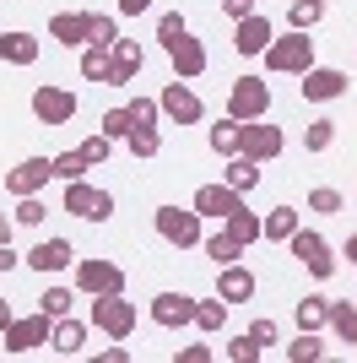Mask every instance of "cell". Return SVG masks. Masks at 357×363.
Here are the masks:
<instances>
[{"mask_svg":"<svg viewBox=\"0 0 357 363\" xmlns=\"http://www.w3.org/2000/svg\"><path fill=\"white\" fill-rule=\"evenodd\" d=\"M314 65V38L303 28H287V33H276L266 44V71H276V76H303Z\"/></svg>","mask_w":357,"mask_h":363,"instance_id":"cell-1","label":"cell"},{"mask_svg":"<svg viewBox=\"0 0 357 363\" xmlns=\"http://www.w3.org/2000/svg\"><path fill=\"white\" fill-rule=\"evenodd\" d=\"M206 217L195 212V206H157L152 212V228H157V239L174 244V250H200V239H206Z\"/></svg>","mask_w":357,"mask_h":363,"instance_id":"cell-2","label":"cell"},{"mask_svg":"<svg viewBox=\"0 0 357 363\" xmlns=\"http://www.w3.org/2000/svg\"><path fill=\"white\" fill-rule=\"evenodd\" d=\"M287 250H293V260L314 277V282H330V277H336V250H330L325 233H314V228H298L293 239H287Z\"/></svg>","mask_w":357,"mask_h":363,"instance_id":"cell-3","label":"cell"},{"mask_svg":"<svg viewBox=\"0 0 357 363\" xmlns=\"http://www.w3.org/2000/svg\"><path fill=\"white\" fill-rule=\"evenodd\" d=\"M60 212L81 217V223H108V217H114V196H108L103 184L71 179V184H65V196H60Z\"/></svg>","mask_w":357,"mask_h":363,"instance_id":"cell-4","label":"cell"},{"mask_svg":"<svg viewBox=\"0 0 357 363\" xmlns=\"http://www.w3.org/2000/svg\"><path fill=\"white\" fill-rule=\"evenodd\" d=\"M92 331H103L108 342H130V336H135V303L125 298V293L92 298Z\"/></svg>","mask_w":357,"mask_h":363,"instance_id":"cell-5","label":"cell"},{"mask_svg":"<svg viewBox=\"0 0 357 363\" xmlns=\"http://www.w3.org/2000/svg\"><path fill=\"white\" fill-rule=\"evenodd\" d=\"M227 114L233 120H266L271 114V82L266 76H238L227 87Z\"/></svg>","mask_w":357,"mask_h":363,"instance_id":"cell-6","label":"cell"},{"mask_svg":"<svg viewBox=\"0 0 357 363\" xmlns=\"http://www.w3.org/2000/svg\"><path fill=\"white\" fill-rule=\"evenodd\" d=\"M76 293H87V298H103V293H125V266L114 260L92 255V260H76Z\"/></svg>","mask_w":357,"mask_h":363,"instance_id":"cell-7","label":"cell"},{"mask_svg":"<svg viewBox=\"0 0 357 363\" xmlns=\"http://www.w3.org/2000/svg\"><path fill=\"white\" fill-rule=\"evenodd\" d=\"M282 147H287V136H282V125H271V120H244V130H238V152L254 157V163H276Z\"/></svg>","mask_w":357,"mask_h":363,"instance_id":"cell-8","label":"cell"},{"mask_svg":"<svg viewBox=\"0 0 357 363\" xmlns=\"http://www.w3.org/2000/svg\"><path fill=\"white\" fill-rule=\"evenodd\" d=\"M298 92H303V104H336V98L352 92V82H346V71L314 60L309 71H303V82H298Z\"/></svg>","mask_w":357,"mask_h":363,"instance_id":"cell-9","label":"cell"},{"mask_svg":"<svg viewBox=\"0 0 357 363\" xmlns=\"http://www.w3.org/2000/svg\"><path fill=\"white\" fill-rule=\"evenodd\" d=\"M28 108H33V120L38 125H71L76 120V92L71 87H33V98H28Z\"/></svg>","mask_w":357,"mask_h":363,"instance_id":"cell-10","label":"cell"},{"mask_svg":"<svg viewBox=\"0 0 357 363\" xmlns=\"http://www.w3.org/2000/svg\"><path fill=\"white\" fill-rule=\"evenodd\" d=\"M157 104H163V120H174V125H200V120H206V104H200L195 87H190V82H178V76L157 92Z\"/></svg>","mask_w":357,"mask_h":363,"instance_id":"cell-11","label":"cell"},{"mask_svg":"<svg viewBox=\"0 0 357 363\" xmlns=\"http://www.w3.org/2000/svg\"><path fill=\"white\" fill-rule=\"evenodd\" d=\"M55 179V157H22L16 168H6V196H38Z\"/></svg>","mask_w":357,"mask_h":363,"instance_id":"cell-12","label":"cell"},{"mask_svg":"<svg viewBox=\"0 0 357 363\" xmlns=\"http://www.w3.org/2000/svg\"><path fill=\"white\" fill-rule=\"evenodd\" d=\"M190 206H195L200 217H206V223H227V217H233L238 206H244V196H238L233 184H222V179H217V184H200Z\"/></svg>","mask_w":357,"mask_h":363,"instance_id":"cell-13","label":"cell"},{"mask_svg":"<svg viewBox=\"0 0 357 363\" xmlns=\"http://www.w3.org/2000/svg\"><path fill=\"white\" fill-rule=\"evenodd\" d=\"M49 331H55V320H49L44 309H38V315H28V320H11V325H6V352H11V358H22V352L44 347Z\"/></svg>","mask_w":357,"mask_h":363,"instance_id":"cell-14","label":"cell"},{"mask_svg":"<svg viewBox=\"0 0 357 363\" xmlns=\"http://www.w3.org/2000/svg\"><path fill=\"white\" fill-rule=\"evenodd\" d=\"M276 38V28H271L266 11H249L244 22H233V49L244 55V60H254V55H266V44Z\"/></svg>","mask_w":357,"mask_h":363,"instance_id":"cell-15","label":"cell"},{"mask_svg":"<svg viewBox=\"0 0 357 363\" xmlns=\"http://www.w3.org/2000/svg\"><path fill=\"white\" fill-rule=\"evenodd\" d=\"M22 266H33V272H71L76 266V244L71 239H38L28 250V255H22Z\"/></svg>","mask_w":357,"mask_h":363,"instance_id":"cell-16","label":"cell"},{"mask_svg":"<svg viewBox=\"0 0 357 363\" xmlns=\"http://www.w3.org/2000/svg\"><path fill=\"white\" fill-rule=\"evenodd\" d=\"M152 325H163V331L195 325V298L190 293H157V298H152Z\"/></svg>","mask_w":357,"mask_h":363,"instance_id":"cell-17","label":"cell"},{"mask_svg":"<svg viewBox=\"0 0 357 363\" xmlns=\"http://www.w3.org/2000/svg\"><path fill=\"white\" fill-rule=\"evenodd\" d=\"M168 60H174V76H178V82H195V76H206L211 55H206V44H200L195 33H184V38L168 49Z\"/></svg>","mask_w":357,"mask_h":363,"instance_id":"cell-18","label":"cell"},{"mask_svg":"<svg viewBox=\"0 0 357 363\" xmlns=\"http://www.w3.org/2000/svg\"><path fill=\"white\" fill-rule=\"evenodd\" d=\"M38 55H44V38L38 33H28V28H11V33H0V60L6 65H38Z\"/></svg>","mask_w":357,"mask_h":363,"instance_id":"cell-19","label":"cell"},{"mask_svg":"<svg viewBox=\"0 0 357 363\" xmlns=\"http://www.w3.org/2000/svg\"><path fill=\"white\" fill-rule=\"evenodd\" d=\"M217 298H227V309H233V303H249L254 298V272L249 266H217Z\"/></svg>","mask_w":357,"mask_h":363,"instance_id":"cell-20","label":"cell"},{"mask_svg":"<svg viewBox=\"0 0 357 363\" xmlns=\"http://www.w3.org/2000/svg\"><path fill=\"white\" fill-rule=\"evenodd\" d=\"M87 336H92V325H87V320L65 315V320H55V331H49V347H55L60 358H76V352L87 347Z\"/></svg>","mask_w":357,"mask_h":363,"instance_id":"cell-21","label":"cell"},{"mask_svg":"<svg viewBox=\"0 0 357 363\" xmlns=\"http://www.w3.org/2000/svg\"><path fill=\"white\" fill-rule=\"evenodd\" d=\"M298 228H303V212H298V206H271V212L260 217V239L266 244H287Z\"/></svg>","mask_w":357,"mask_h":363,"instance_id":"cell-22","label":"cell"},{"mask_svg":"<svg viewBox=\"0 0 357 363\" xmlns=\"http://www.w3.org/2000/svg\"><path fill=\"white\" fill-rule=\"evenodd\" d=\"M49 38L65 49H87V11H55L49 16Z\"/></svg>","mask_w":357,"mask_h":363,"instance_id":"cell-23","label":"cell"},{"mask_svg":"<svg viewBox=\"0 0 357 363\" xmlns=\"http://www.w3.org/2000/svg\"><path fill=\"white\" fill-rule=\"evenodd\" d=\"M141 65H147V49L135 44V38H119L114 44V87H135Z\"/></svg>","mask_w":357,"mask_h":363,"instance_id":"cell-24","label":"cell"},{"mask_svg":"<svg viewBox=\"0 0 357 363\" xmlns=\"http://www.w3.org/2000/svg\"><path fill=\"white\" fill-rule=\"evenodd\" d=\"M76 55H81V76H87V82H98V87H114V49L87 44V49H76Z\"/></svg>","mask_w":357,"mask_h":363,"instance_id":"cell-25","label":"cell"},{"mask_svg":"<svg viewBox=\"0 0 357 363\" xmlns=\"http://www.w3.org/2000/svg\"><path fill=\"white\" fill-rule=\"evenodd\" d=\"M260 174H266V163H254V157H227V168H222V184H233L238 196H249L254 184H260Z\"/></svg>","mask_w":357,"mask_h":363,"instance_id":"cell-26","label":"cell"},{"mask_svg":"<svg viewBox=\"0 0 357 363\" xmlns=\"http://www.w3.org/2000/svg\"><path fill=\"white\" fill-rule=\"evenodd\" d=\"M336 342H346V347H357V303L346 298H330V325H325Z\"/></svg>","mask_w":357,"mask_h":363,"instance_id":"cell-27","label":"cell"},{"mask_svg":"<svg viewBox=\"0 0 357 363\" xmlns=\"http://www.w3.org/2000/svg\"><path fill=\"white\" fill-rule=\"evenodd\" d=\"M238 130H244V120H233V114H222V120L211 125L206 130V141H211V152H217V157H238Z\"/></svg>","mask_w":357,"mask_h":363,"instance_id":"cell-28","label":"cell"},{"mask_svg":"<svg viewBox=\"0 0 357 363\" xmlns=\"http://www.w3.org/2000/svg\"><path fill=\"white\" fill-rule=\"evenodd\" d=\"M293 320H298V331H325V325H330V298H319V293L298 298Z\"/></svg>","mask_w":357,"mask_h":363,"instance_id":"cell-29","label":"cell"},{"mask_svg":"<svg viewBox=\"0 0 357 363\" xmlns=\"http://www.w3.org/2000/svg\"><path fill=\"white\" fill-rule=\"evenodd\" d=\"M222 325H227V298H195V331L222 336Z\"/></svg>","mask_w":357,"mask_h":363,"instance_id":"cell-30","label":"cell"},{"mask_svg":"<svg viewBox=\"0 0 357 363\" xmlns=\"http://www.w3.org/2000/svg\"><path fill=\"white\" fill-rule=\"evenodd\" d=\"M200 250H206V255H211V266H233V260L244 255V244H238L233 233H227V228H217L211 239H200Z\"/></svg>","mask_w":357,"mask_h":363,"instance_id":"cell-31","label":"cell"},{"mask_svg":"<svg viewBox=\"0 0 357 363\" xmlns=\"http://www.w3.org/2000/svg\"><path fill=\"white\" fill-rule=\"evenodd\" d=\"M87 44L114 49V44H119V16H108V11H87Z\"/></svg>","mask_w":357,"mask_h":363,"instance_id":"cell-32","label":"cell"},{"mask_svg":"<svg viewBox=\"0 0 357 363\" xmlns=\"http://www.w3.org/2000/svg\"><path fill=\"white\" fill-rule=\"evenodd\" d=\"M227 233H233L238 244H244V250H249V244H260V212H249V206H238L233 217H227Z\"/></svg>","mask_w":357,"mask_h":363,"instance_id":"cell-33","label":"cell"},{"mask_svg":"<svg viewBox=\"0 0 357 363\" xmlns=\"http://www.w3.org/2000/svg\"><path fill=\"white\" fill-rule=\"evenodd\" d=\"M319 22H325V0H293V6H287V28L314 33Z\"/></svg>","mask_w":357,"mask_h":363,"instance_id":"cell-34","label":"cell"},{"mask_svg":"<svg viewBox=\"0 0 357 363\" xmlns=\"http://www.w3.org/2000/svg\"><path fill=\"white\" fill-rule=\"evenodd\" d=\"M319 358H325L319 331H298V342H287V363H319Z\"/></svg>","mask_w":357,"mask_h":363,"instance_id":"cell-35","label":"cell"},{"mask_svg":"<svg viewBox=\"0 0 357 363\" xmlns=\"http://www.w3.org/2000/svg\"><path fill=\"white\" fill-rule=\"evenodd\" d=\"M87 157H81V147H71V152H55V179L60 184H71V179H87Z\"/></svg>","mask_w":357,"mask_h":363,"instance_id":"cell-36","label":"cell"},{"mask_svg":"<svg viewBox=\"0 0 357 363\" xmlns=\"http://www.w3.org/2000/svg\"><path fill=\"white\" fill-rule=\"evenodd\" d=\"M336 147V120H309L303 125V152H330Z\"/></svg>","mask_w":357,"mask_h":363,"instance_id":"cell-37","label":"cell"},{"mask_svg":"<svg viewBox=\"0 0 357 363\" xmlns=\"http://www.w3.org/2000/svg\"><path fill=\"white\" fill-rule=\"evenodd\" d=\"M222 358H227V363H260V358H266V347L244 331V336H233V342H222Z\"/></svg>","mask_w":357,"mask_h":363,"instance_id":"cell-38","label":"cell"},{"mask_svg":"<svg viewBox=\"0 0 357 363\" xmlns=\"http://www.w3.org/2000/svg\"><path fill=\"white\" fill-rule=\"evenodd\" d=\"M130 120H135V130H157V120H163V104H157V98H141V92H135L130 104Z\"/></svg>","mask_w":357,"mask_h":363,"instance_id":"cell-39","label":"cell"},{"mask_svg":"<svg viewBox=\"0 0 357 363\" xmlns=\"http://www.w3.org/2000/svg\"><path fill=\"white\" fill-rule=\"evenodd\" d=\"M125 147H130L135 163H147V157H157V152H163V130H130V136H125Z\"/></svg>","mask_w":357,"mask_h":363,"instance_id":"cell-40","label":"cell"},{"mask_svg":"<svg viewBox=\"0 0 357 363\" xmlns=\"http://www.w3.org/2000/svg\"><path fill=\"white\" fill-rule=\"evenodd\" d=\"M98 130H103L108 141H125L135 130V120H130V108L119 104V108H103V120H98Z\"/></svg>","mask_w":357,"mask_h":363,"instance_id":"cell-41","label":"cell"},{"mask_svg":"<svg viewBox=\"0 0 357 363\" xmlns=\"http://www.w3.org/2000/svg\"><path fill=\"white\" fill-rule=\"evenodd\" d=\"M184 33H190L184 11H163V16H157V44H163V49H174L178 38H184Z\"/></svg>","mask_w":357,"mask_h":363,"instance_id":"cell-42","label":"cell"},{"mask_svg":"<svg viewBox=\"0 0 357 363\" xmlns=\"http://www.w3.org/2000/svg\"><path fill=\"white\" fill-rule=\"evenodd\" d=\"M16 228H44V217H49V206L38 196H16Z\"/></svg>","mask_w":357,"mask_h":363,"instance_id":"cell-43","label":"cell"},{"mask_svg":"<svg viewBox=\"0 0 357 363\" xmlns=\"http://www.w3.org/2000/svg\"><path fill=\"white\" fill-rule=\"evenodd\" d=\"M346 201H341V190L336 184H319V190H309V212H319V217H336Z\"/></svg>","mask_w":357,"mask_h":363,"instance_id":"cell-44","label":"cell"},{"mask_svg":"<svg viewBox=\"0 0 357 363\" xmlns=\"http://www.w3.org/2000/svg\"><path fill=\"white\" fill-rule=\"evenodd\" d=\"M71 303H76V293H71V288H49L44 298H38V309H44L49 320H65V315H71Z\"/></svg>","mask_w":357,"mask_h":363,"instance_id":"cell-45","label":"cell"},{"mask_svg":"<svg viewBox=\"0 0 357 363\" xmlns=\"http://www.w3.org/2000/svg\"><path fill=\"white\" fill-rule=\"evenodd\" d=\"M108 152H114V141H108L103 130H98V136H87V141H81V157H87L92 168H98V163H108Z\"/></svg>","mask_w":357,"mask_h":363,"instance_id":"cell-46","label":"cell"},{"mask_svg":"<svg viewBox=\"0 0 357 363\" xmlns=\"http://www.w3.org/2000/svg\"><path fill=\"white\" fill-rule=\"evenodd\" d=\"M211 358H217V347H206V342H184L174 352V363H211Z\"/></svg>","mask_w":357,"mask_h":363,"instance_id":"cell-47","label":"cell"},{"mask_svg":"<svg viewBox=\"0 0 357 363\" xmlns=\"http://www.w3.org/2000/svg\"><path fill=\"white\" fill-rule=\"evenodd\" d=\"M249 336H254V342H260L266 352L276 347V342H282V331H276V320H271V315H266V320H254V325H249Z\"/></svg>","mask_w":357,"mask_h":363,"instance_id":"cell-48","label":"cell"},{"mask_svg":"<svg viewBox=\"0 0 357 363\" xmlns=\"http://www.w3.org/2000/svg\"><path fill=\"white\" fill-rule=\"evenodd\" d=\"M222 11L233 16V22H244L249 11H260V0H222Z\"/></svg>","mask_w":357,"mask_h":363,"instance_id":"cell-49","label":"cell"},{"mask_svg":"<svg viewBox=\"0 0 357 363\" xmlns=\"http://www.w3.org/2000/svg\"><path fill=\"white\" fill-rule=\"evenodd\" d=\"M16 266H22V255H16L11 244H0V277H6V272H16Z\"/></svg>","mask_w":357,"mask_h":363,"instance_id":"cell-50","label":"cell"},{"mask_svg":"<svg viewBox=\"0 0 357 363\" xmlns=\"http://www.w3.org/2000/svg\"><path fill=\"white\" fill-rule=\"evenodd\" d=\"M119 6V16H141V11H152V0H114Z\"/></svg>","mask_w":357,"mask_h":363,"instance_id":"cell-51","label":"cell"},{"mask_svg":"<svg viewBox=\"0 0 357 363\" xmlns=\"http://www.w3.org/2000/svg\"><path fill=\"white\" fill-rule=\"evenodd\" d=\"M98 363H130V352H125V347H103V352H98Z\"/></svg>","mask_w":357,"mask_h":363,"instance_id":"cell-52","label":"cell"},{"mask_svg":"<svg viewBox=\"0 0 357 363\" xmlns=\"http://www.w3.org/2000/svg\"><path fill=\"white\" fill-rule=\"evenodd\" d=\"M11 320H16V309H11L6 298H0V336H6V325H11Z\"/></svg>","mask_w":357,"mask_h":363,"instance_id":"cell-53","label":"cell"},{"mask_svg":"<svg viewBox=\"0 0 357 363\" xmlns=\"http://www.w3.org/2000/svg\"><path fill=\"white\" fill-rule=\"evenodd\" d=\"M11 228H16V217H6V212H0V244H11Z\"/></svg>","mask_w":357,"mask_h":363,"instance_id":"cell-54","label":"cell"},{"mask_svg":"<svg viewBox=\"0 0 357 363\" xmlns=\"http://www.w3.org/2000/svg\"><path fill=\"white\" fill-rule=\"evenodd\" d=\"M341 255H346V260H352V266H357V233H352V239L341 244Z\"/></svg>","mask_w":357,"mask_h":363,"instance_id":"cell-55","label":"cell"},{"mask_svg":"<svg viewBox=\"0 0 357 363\" xmlns=\"http://www.w3.org/2000/svg\"><path fill=\"white\" fill-rule=\"evenodd\" d=\"M0 33H6V28H0Z\"/></svg>","mask_w":357,"mask_h":363,"instance_id":"cell-56","label":"cell"}]
</instances>
